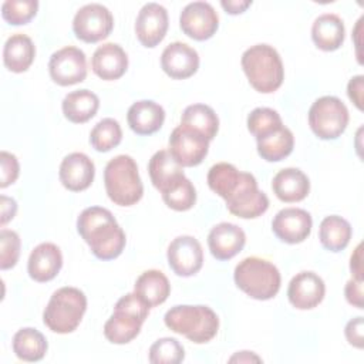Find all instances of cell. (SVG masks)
<instances>
[{
    "label": "cell",
    "mask_w": 364,
    "mask_h": 364,
    "mask_svg": "<svg viewBox=\"0 0 364 364\" xmlns=\"http://www.w3.org/2000/svg\"><path fill=\"white\" fill-rule=\"evenodd\" d=\"M77 230L97 259L112 260L125 247V233L105 208H85L77 219Z\"/></svg>",
    "instance_id": "6da1fadb"
},
{
    "label": "cell",
    "mask_w": 364,
    "mask_h": 364,
    "mask_svg": "<svg viewBox=\"0 0 364 364\" xmlns=\"http://www.w3.org/2000/svg\"><path fill=\"white\" fill-rule=\"evenodd\" d=\"M242 68L249 84L259 92L270 94L279 90L284 80V68L276 48L256 44L242 54Z\"/></svg>",
    "instance_id": "7a4b0ae2"
},
{
    "label": "cell",
    "mask_w": 364,
    "mask_h": 364,
    "mask_svg": "<svg viewBox=\"0 0 364 364\" xmlns=\"http://www.w3.org/2000/svg\"><path fill=\"white\" fill-rule=\"evenodd\" d=\"M165 326L182 334L189 341L203 344L210 341L219 330V318L208 306L179 304L171 307L164 317Z\"/></svg>",
    "instance_id": "3957f363"
},
{
    "label": "cell",
    "mask_w": 364,
    "mask_h": 364,
    "mask_svg": "<svg viewBox=\"0 0 364 364\" xmlns=\"http://www.w3.org/2000/svg\"><path fill=\"white\" fill-rule=\"evenodd\" d=\"M233 279L236 286L256 300L273 299L282 283L279 269L266 259L250 256L235 267Z\"/></svg>",
    "instance_id": "277c9868"
},
{
    "label": "cell",
    "mask_w": 364,
    "mask_h": 364,
    "mask_svg": "<svg viewBox=\"0 0 364 364\" xmlns=\"http://www.w3.org/2000/svg\"><path fill=\"white\" fill-rule=\"evenodd\" d=\"M104 185L108 198L119 206L135 205L144 193L136 162L129 155H118L107 164Z\"/></svg>",
    "instance_id": "5b68a950"
},
{
    "label": "cell",
    "mask_w": 364,
    "mask_h": 364,
    "mask_svg": "<svg viewBox=\"0 0 364 364\" xmlns=\"http://www.w3.org/2000/svg\"><path fill=\"white\" fill-rule=\"evenodd\" d=\"M148 304L134 291L122 296L114 306V313L104 324V336L114 344H127L141 331L148 317Z\"/></svg>",
    "instance_id": "8992f818"
},
{
    "label": "cell",
    "mask_w": 364,
    "mask_h": 364,
    "mask_svg": "<svg viewBox=\"0 0 364 364\" xmlns=\"http://www.w3.org/2000/svg\"><path fill=\"white\" fill-rule=\"evenodd\" d=\"M87 310V297L77 287H61L50 297L44 313V324L54 333L67 334L74 331Z\"/></svg>",
    "instance_id": "52a82bcc"
},
{
    "label": "cell",
    "mask_w": 364,
    "mask_h": 364,
    "mask_svg": "<svg viewBox=\"0 0 364 364\" xmlns=\"http://www.w3.org/2000/svg\"><path fill=\"white\" fill-rule=\"evenodd\" d=\"M348 109L346 104L333 95L317 98L309 109V125L320 139H336L347 128Z\"/></svg>",
    "instance_id": "ba28073f"
},
{
    "label": "cell",
    "mask_w": 364,
    "mask_h": 364,
    "mask_svg": "<svg viewBox=\"0 0 364 364\" xmlns=\"http://www.w3.org/2000/svg\"><path fill=\"white\" fill-rule=\"evenodd\" d=\"M112 27L114 17L111 11L100 3L82 6L73 20V31L84 43H97L107 38Z\"/></svg>",
    "instance_id": "9c48e42d"
},
{
    "label": "cell",
    "mask_w": 364,
    "mask_h": 364,
    "mask_svg": "<svg viewBox=\"0 0 364 364\" xmlns=\"http://www.w3.org/2000/svg\"><path fill=\"white\" fill-rule=\"evenodd\" d=\"M225 202L228 210L242 219L257 218L269 208V198L257 188L255 176L249 172H243L237 188Z\"/></svg>",
    "instance_id": "30bf717a"
},
{
    "label": "cell",
    "mask_w": 364,
    "mask_h": 364,
    "mask_svg": "<svg viewBox=\"0 0 364 364\" xmlns=\"http://www.w3.org/2000/svg\"><path fill=\"white\" fill-rule=\"evenodd\" d=\"M48 73L51 80L63 87L82 82L87 77V58L84 51L74 46L60 48L50 57Z\"/></svg>",
    "instance_id": "8fae6325"
},
{
    "label": "cell",
    "mask_w": 364,
    "mask_h": 364,
    "mask_svg": "<svg viewBox=\"0 0 364 364\" xmlns=\"http://www.w3.org/2000/svg\"><path fill=\"white\" fill-rule=\"evenodd\" d=\"M209 142L202 134L178 125L169 135V152L181 166H196L208 155Z\"/></svg>",
    "instance_id": "7c38bea8"
},
{
    "label": "cell",
    "mask_w": 364,
    "mask_h": 364,
    "mask_svg": "<svg viewBox=\"0 0 364 364\" xmlns=\"http://www.w3.org/2000/svg\"><path fill=\"white\" fill-rule=\"evenodd\" d=\"M179 26L188 37L203 41L216 33L219 17L210 3L193 1L186 4L181 11Z\"/></svg>",
    "instance_id": "4fadbf2b"
},
{
    "label": "cell",
    "mask_w": 364,
    "mask_h": 364,
    "mask_svg": "<svg viewBox=\"0 0 364 364\" xmlns=\"http://www.w3.org/2000/svg\"><path fill=\"white\" fill-rule=\"evenodd\" d=\"M168 263L172 272L182 277L196 274L203 264V250L198 239L189 235L175 237L168 246Z\"/></svg>",
    "instance_id": "5bb4252c"
},
{
    "label": "cell",
    "mask_w": 364,
    "mask_h": 364,
    "mask_svg": "<svg viewBox=\"0 0 364 364\" xmlns=\"http://www.w3.org/2000/svg\"><path fill=\"white\" fill-rule=\"evenodd\" d=\"M313 220L307 210L284 208L276 213L272 222L273 233L284 243L296 245L306 240L311 232Z\"/></svg>",
    "instance_id": "9a60e30c"
},
{
    "label": "cell",
    "mask_w": 364,
    "mask_h": 364,
    "mask_svg": "<svg viewBox=\"0 0 364 364\" xmlns=\"http://www.w3.org/2000/svg\"><path fill=\"white\" fill-rule=\"evenodd\" d=\"M168 11L158 3H146L136 16L135 33L144 47L158 46L168 31Z\"/></svg>",
    "instance_id": "2e32d148"
},
{
    "label": "cell",
    "mask_w": 364,
    "mask_h": 364,
    "mask_svg": "<svg viewBox=\"0 0 364 364\" xmlns=\"http://www.w3.org/2000/svg\"><path fill=\"white\" fill-rule=\"evenodd\" d=\"M326 293L323 279L314 272H300L289 283L287 297L293 307L299 310H310L318 306Z\"/></svg>",
    "instance_id": "e0dca14e"
},
{
    "label": "cell",
    "mask_w": 364,
    "mask_h": 364,
    "mask_svg": "<svg viewBox=\"0 0 364 364\" xmlns=\"http://www.w3.org/2000/svg\"><path fill=\"white\" fill-rule=\"evenodd\" d=\"M161 67L173 80L192 77L199 68V54L195 48L182 41L168 44L161 55Z\"/></svg>",
    "instance_id": "ac0fdd59"
},
{
    "label": "cell",
    "mask_w": 364,
    "mask_h": 364,
    "mask_svg": "<svg viewBox=\"0 0 364 364\" xmlns=\"http://www.w3.org/2000/svg\"><path fill=\"white\" fill-rule=\"evenodd\" d=\"M246 243V235L235 223L222 222L215 225L208 235V246L218 260H229L236 256Z\"/></svg>",
    "instance_id": "d6986e66"
},
{
    "label": "cell",
    "mask_w": 364,
    "mask_h": 364,
    "mask_svg": "<svg viewBox=\"0 0 364 364\" xmlns=\"http://www.w3.org/2000/svg\"><path fill=\"white\" fill-rule=\"evenodd\" d=\"M95 175L94 162L82 152L68 154L60 165V181L64 188L73 192L87 189Z\"/></svg>",
    "instance_id": "ffe728a7"
},
{
    "label": "cell",
    "mask_w": 364,
    "mask_h": 364,
    "mask_svg": "<svg viewBox=\"0 0 364 364\" xmlns=\"http://www.w3.org/2000/svg\"><path fill=\"white\" fill-rule=\"evenodd\" d=\"M63 266V255L57 245L44 242L36 246L28 257L27 270L33 280L38 283L53 280Z\"/></svg>",
    "instance_id": "44dd1931"
},
{
    "label": "cell",
    "mask_w": 364,
    "mask_h": 364,
    "mask_svg": "<svg viewBox=\"0 0 364 364\" xmlns=\"http://www.w3.org/2000/svg\"><path fill=\"white\" fill-rule=\"evenodd\" d=\"M91 68L105 81L118 80L128 68V55L119 44L105 43L94 51Z\"/></svg>",
    "instance_id": "7402d4cb"
},
{
    "label": "cell",
    "mask_w": 364,
    "mask_h": 364,
    "mask_svg": "<svg viewBox=\"0 0 364 364\" xmlns=\"http://www.w3.org/2000/svg\"><path fill=\"white\" fill-rule=\"evenodd\" d=\"M127 121L135 134L151 135L161 129L165 121V111L155 101L141 100L129 107Z\"/></svg>",
    "instance_id": "603a6c76"
},
{
    "label": "cell",
    "mask_w": 364,
    "mask_h": 364,
    "mask_svg": "<svg viewBox=\"0 0 364 364\" xmlns=\"http://www.w3.org/2000/svg\"><path fill=\"white\" fill-rule=\"evenodd\" d=\"M272 189L282 202H300L310 192V181L299 168H284L274 175Z\"/></svg>",
    "instance_id": "cb8c5ba5"
},
{
    "label": "cell",
    "mask_w": 364,
    "mask_h": 364,
    "mask_svg": "<svg viewBox=\"0 0 364 364\" xmlns=\"http://www.w3.org/2000/svg\"><path fill=\"white\" fill-rule=\"evenodd\" d=\"M346 37L343 20L334 13L318 16L311 26V38L323 51H334L341 47Z\"/></svg>",
    "instance_id": "d4e9b609"
},
{
    "label": "cell",
    "mask_w": 364,
    "mask_h": 364,
    "mask_svg": "<svg viewBox=\"0 0 364 364\" xmlns=\"http://www.w3.org/2000/svg\"><path fill=\"white\" fill-rule=\"evenodd\" d=\"M36 57V47L33 40L23 34H11L3 47V61L7 70L13 73H24L28 70Z\"/></svg>",
    "instance_id": "484cf974"
},
{
    "label": "cell",
    "mask_w": 364,
    "mask_h": 364,
    "mask_svg": "<svg viewBox=\"0 0 364 364\" xmlns=\"http://www.w3.org/2000/svg\"><path fill=\"white\" fill-rule=\"evenodd\" d=\"M182 168L183 166H181L166 149L155 152L148 164L151 182L159 192H164L166 188L185 176Z\"/></svg>",
    "instance_id": "4316f807"
},
{
    "label": "cell",
    "mask_w": 364,
    "mask_h": 364,
    "mask_svg": "<svg viewBox=\"0 0 364 364\" xmlns=\"http://www.w3.org/2000/svg\"><path fill=\"white\" fill-rule=\"evenodd\" d=\"M134 291L151 309L162 304L168 299L171 293V284L168 277L161 270L151 269L141 273V276L135 282Z\"/></svg>",
    "instance_id": "83f0119b"
},
{
    "label": "cell",
    "mask_w": 364,
    "mask_h": 364,
    "mask_svg": "<svg viewBox=\"0 0 364 364\" xmlns=\"http://www.w3.org/2000/svg\"><path fill=\"white\" fill-rule=\"evenodd\" d=\"M61 107L63 114L68 121L82 124L90 121L97 114L100 100L97 94L90 90H75L64 97Z\"/></svg>",
    "instance_id": "f1b7e54d"
},
{
    "label": "cell",
    "mask_w": 364,
    "mask_h": 364,
    "mask_svg": "<svg viewBox=\"0 0 364 364\" xmlns=\"http://www.w3.org/2000/svg\"><path fill=\"white\" fill-rule=\"evenodd\" d=\"M257 141V152L267 162H279L289 156L294 146L293 132L282 125L280 128L256 138Z\"/></svg>",
    "instance_id": "f546056e"
},
{
    "label": "cell",
    "mask_w": 364,
    "mask_h": 364,
    "mask_svg": "<svg viewBox=\"0 0 364 364\" xmlns=\"http://www.w3.org/2000/svg\"><path fill=\"white\" fill-rule=\"evenodd\" d=\"M181 125L193 129L212 141L219 129V118L209 105L192 104L182 112Z\"/></svg>",
    "instance_id": "4dcf8cb0"
},
{
    "label": "cell",
    "mask_w": 364,
    "mask_h": 364,
    "mask_svg": "<svg viewBox=\"0 0 364 364\" xmlns=\"http://www.w3.org/2000/svg\"><path fill=\"white\" fill-rule=\"evenodd\" d=\"M350 223L337 215H330L324 218L320 223L318 239L321 245L330 252H340L347 247L351 239Z\"/></svg>",
    "instance_id": "1f68e13d"
},
{
    "label": "cell",
    "mask_w": 364,
    "mask_h": 364,
    "mask_svg": "<svg viewBox=\"0 0 364 364\" xmlns=\"http://www.w3.org/2000/svg\"><path fill=\"white\" fill-rule=\"evenodd\" d=\"M47 340L37 328H20L13 337V351L23 361H40L47 353Z\"/></svg>",
    "instance_id": "d6a6232c"
},
{
    "label": "cell",
    "mask_w": 364,
    "mask_h": 364,
    "mask_svg": "<svg viewBox=\"0 0 364 364\" xmlns=\"http://www.w3.org/2000/svg\"><path fill=\"white\" fill-rule=\"evenodd\" d=\"M242 175L243 172H240L232 164L219 162L209 169L208 185L216 195H219L226 200L237 188L242 179Z\"/></svg>",
    "instance_id": "836d02e7"
},
{
    "label": "cell",
    "mask_w": 364,
    "mask_h": 364,
    "mask_svg": "<svg viewBox=\"0 0 364 364\" xmlns=\"http://www.w3.org/2000/svg\"><path fill=\"white\" fill-rule=\"evenodd\" d=\"M122 139V131L117 119L104 118L98 121L90 134V144L98 152H108L118 146Z\"/></svg>",
    "instance_id": "e575fe53"
},
{
    "label": "cell",
    "mask_w": 364,
    "mask_h": 364,
    "mask_svg": "<svg viewBox=\"0 0 364 364\" xmlns=\"http://www.w3.org/2000/svg\"><path fill=\"white\" fill-rule=\"evenodd\" d=\"M161 193L166 206L178 212L189 210L196 202L195 186L186 176L181 178L178 182H175Z\"/></svg>",
    "instance_id": "d590c367"
},
{
    "label": "cell",
    "mask_w": 364,
    "mask_h": 364,
    "mask_svg": "<svg viewBox=\"0 0 364 364\" xmlns=\"http://www.w3.org/2000/svg\"><path fill=\"white\" fill-rule=\"evenodd\" d=\"M183 358L185 350L176 338H159L149 348V361L154 364H178Z\"/></svg>",
    "instance_id": "8d00e7d4"
},
{
    "label": "cell",
    "mask_w": 364,
    "mask_h": 364,
    "mask_svg": "<svg viewBox=\"0 0 364 364\" xmlns=\"http://www.w3.org/2000/svg\"><path fill=\"white\" fill-rule=\"evenodd\" d=\"M283 125L280 115L277 111L266 107L255 108L247 115V129L256 138H260Z\"/></svg>",
    "instance_id": "74e56055"
},
{
    "label": "cell",
    "mask_w": 364,
    "mask_h": 364,
    "mask_svg": "<svg viewBox=\"0 0 364 364\" xmlns=\"http://www.w3.org/2000/svg\"><path fill=\"white\" fill-rule=\"evenodd\" d=\"M38 10L37 0H6L1 4V16L3 18L13 24H27Z\"/></svg>",
    "instance_id": "f35d334b"
},
{
    "label": "cell",
    "mask_w": 364,
    "mask_h": 364,
    "mask_svg": "<svg viewBox=\"0 0 364 364\" xmlns=\"http://www.w3.org/2000/svg\"><path fill=\"white\" fill-rule=\"evenodd\" d=\"M21 240L17 232L10 229L0 230V269L7 270L16 266L20 256Z\"/></svg>",
    "instance_id": "ab89813d"
},
{
    "label": "cell",
    "mask_w": 364,
    "mask_h": 364,
    "mask_svg": "<svg viewBox=\"0 0 364 364\" xmlns=\"http://www.w3.org/2000/svg\"><path fill=\"white\" fill-rule=\"evenodd\" d=\"M0 164H1V179L0 188H7L9 185L14 183L20 173V165L16 155L1 151L0 154Z\"/></svg>",
    "instance_id": "60d3db41"
},
{
    "label": "cell",
    "mask_w": 364,
    "mask_h": 364,
    "mask_svg": "<svg viewBox=\"0 0 364 364\" xmlns=\"http://www.w3.org/2000/svg\"><path fill=\"white\" fill-rule=\"evenodd\" d=\"M363 327H364V321L361 316L350 320L346 326V330H344L346 338L355 348H363Z\"/></svg>",
    "instance_id": "b9f144b4"
},
{
    "label": "cell",
    "mask_w": 364,
    "mask_h": 364,
    "mask_svg": "<svg viewBox=\"0 0 364 364\" xmlns=\"http://www.w3.org/2000/svg\"><path fill=\"white\" fill-rule=\"evenodd\" d=\"M344 294L347 301L357 307V309H363L364 303H363V280H357V279H350L346 283L344 287Z\"/></svg>",
    "instance_id": "7bdbcfd3"
},
{
    "label": "cell",
    "mask_w": 364,
    "mask_h": 364,
    "mask_svg": "<svg viewBox=\"0 0 364 364\" xmlns=\"http://www.w3.org/2000/svg\"><path fill=\"white\" fill-rule=\"evenodd\" d=\"M363 82H364V77L363 75H355L353 77L350 81H348V85H347V94H348V98L354 102V105L363 111Z\"/></svg>",
    "instance_id": "ee69618b"
},
{
    "label": "cell",
    "mask_w": 364,
    "mask_h": 364,
    "mask_svg": "<svg viewBox=\"0 0 364 364\" xmlns=\"http://www.w3.org/2000/svg\"><path fill=\"white\" fill-rule=\"evenodd\" d=\"M0 210H1V216H0V223L1 226H4L9 220H11L17 212V202L13 198H9L6 195L0 196Z\"/></svg>",
    "instance_id": "f6af8a7d"
},
{
    "label": "cell",
    "mask_w": 364,
    "mask_h": 364,
    "mask_svg": "<svg viewBox=\"0 0 364 364\" xmlns=\"http://www.w3.org/2000/svg\"><path fill=\"white\" fill-rule=\"evenodd\" d=\"M252 4L250 0H222L220 6L226 10L229 14H239L243 13L249 6Z\"/></svg>",
    "instance_id": "bcb514c9"
},
{
    "label": "cell",
    "mask_w": 364,
    "mask_h": 364,
    "mask_svg": "<svg viewBox=\"0 0 364 364\" xmlns=\"http://www.w3.org/2000/svg\"><path fill=\"white\" fill-rule=\"evenodd\" d=\"M350 269H351V274L354 279L357 280H363V267H361V245H358L354 250V253L351 255L350 259Z\"/></svg>",
    "instance_id": "7dc6e473"
}]
</instances>
